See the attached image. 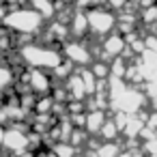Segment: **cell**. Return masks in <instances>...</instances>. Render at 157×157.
<instances>
[{
    "instance_id": "1",
    "label": "cell",
    "mask_w": 157,
    "mask_h": 157,
    "mask_svg": "<svg viewBox=\"0 0 157 157\" xmlns=\"http://www.w3.org/2000/svg\"><path fill=\"white\" fill-rule=\"evenodd\" d=\"M0 26H5L9 30H13L15 35H30V37H39L41 30L45 28V20L30 7H13L7 9V13L0 17Z\"/></svg>"
},
{
    "instance_id": "9",
    "label": "cell",
    "mask_w": 157,
    "mask_h": 157,
    "mask_svg": "<svg viewBox=\"0 0 157 157\" xmlns=\"http://www.w3.org/2000/svg\"><path fill=\"white\" fill-rule=\"evenodd\" d=\"M65 88H67V95L69 99H80V101H86V88H84V82H82V75L80 71H73L65 82Z\"/></svg>"
},
{
    "instance_id": "19",
    "label": "cell",
    "mask_w": 157,
    "mask_h": 157,
    "mask_svg": "<svg viewBox=\"0 0 157 157\" xmlns=\"http://www.w3.org/2000/svg\"><path fill=\"white\" fill-rule=\"evenodd\" d=\"M133 157H148V155H146L144 151H140V148H136V151H133Z\"/></svg>"
},
{
    "instance_id": "13",
    "label": "cell",
    "mask_w": 157,
    "mask_h": 157,
    "mask_svg": "<svg viewBox=\"0 0 157 157\" xmlns=\"http://www.w3.org/2000/svg\"><path fill=\"white\" fill-rule=\"evenodd\" d=\"M101 140H118V136H121V129L116 127V123H114V118H105V123L101 125V129H99V133H97Z\"/></svg>"
},
{
    "instance_id": "6",
    "label": "cell",
    "mask_w": 157,
    "mask_h": 157,
    "mask_svg": "<svg viewBox=\"0 0 157 157\" xmlns=\"http://www.w3.org/2000/svg\"><path fill=\"white\" fill-rule=\"evenodd\" d=\"M17 78H22L24 84H28L30 93H35L37 97H39V95L52 93V88H54V84H56V82L52 80V75L48 73V69L26 67V69H24V75H17Z\"/></svg>"
},
{
    "instance_id": "14",
    "label": "cell",
    "mask_w": 157,
    "mask_h": 157,
    "mask_svg": "<svg viewBox=\"0 0 157 157\" xmlns=\"http://www.w3.org/2000/svg\"><path fill=\"white\" fill-rule=\"evenodd\" d=\"M88 69L95 73V78H97V80H108V78H110V63H108V60L95 58V60L88 65Z\"/></svg>"
},
{
    "instance_id": "18",
    "label": "cell",
    "mask_w": 157,
    "mask_h": 157,
    "mask_svg": "<svg viewBox=\"0 0 157 157\" xmlns=\"http://www.w3.org/2000/svg\"><path fill=\"white\" fill-rule=\"evenodd\" d=\"M118 157H133V151H129V148H127V151H121Z\"/></svg>"
},
{
    "instance_id": "2",
    "label": "cell",
    "mask_w": 157,
    "mask_h": 157,
    "mask_svg": "<svg viewBox=\"0 0 157 157\" xmlns=\"http://www.w3.org/2000/svg\"><path fill=\"white\" fill-rule=\"evenodd\" d=\"M22 60L26 67H35V69H48L52 71L56 65H60L65 60L63 52L58 48H52L43 41H37V39H30L26 43H22L17 48Z\"/></svg>"
},
{
    "instance_id": "15",
    "label": "cell",
    "mask_w": 157,
    "mask_h": 157,
    "mask_svg": "<svg viewBox=\"0 0 157 157\" xmlns=\"http://www.w3.org/2000/svg\"><path fill=\"white\" fill-rule=\"evenodd\" d=\"M52 151L58 155V157H73L78 153V146H73L71 142H54Z\"/></svg>"
},
{
    "instance_id": "3",
    "label": "cell",
    "mask_w": 157,
    "mask_h": 157,
    "mask_svg": "<svg viewBox=\"0 0 157 157\" xmlns=\"http://www.w3.org/2000/svg\"><path fill=\"white\" fill-rule=\"evenodd\" d=\"M86 13V22H88V35L93 37H105L112 30H116V13L112 9H108L105 5L99 7H88L84 9Z\"/></svg>"
},
{
    "instance_id": "4",
    "label": "cell",
    "mask_w": 157,
    "mask_h": 157,
    "mask_svg": "<svg viewBox=\"0 0 157 157\" xmlns=\"http://www.w3.org/2000/svg\"><path fill=\"white\" fill-rule=\"evenodd\" d=\"M28 133H30V125H26V123H9V125H5V136H2L0 148L20 157L22 153L28 151Z\"/></svg>"
},
{
    "instance_id": "12",
    "label": "cell",
    "mask_w": 157,
    "mask_h": 157,
    "mask_svg": "<svg viewBox=\"0 0 157 157\" xmlns=\"http://www.w3.org/2000/svg\"><path fill=\"white\" fill-rule=\"evenodd\" d=\"M15 71L7 65V63H0V93L9 90L13 84H15Z\"/></svg>"
},
{
    "instance_id": "11",
    "label": "cell",
    "mask_w": 157,
    "mask_h": 157,
    "mask_svg": "<svg viewBox=\"0 0 157 157\" xmlns=\"http://www.w3.org/2000/svg\"><path fill=\"white\" fill-rule=\"evenodd\" d=\"M28 5H30L45 22L56 17V2H54V0H28Z\"/></svg>"
},
{
    "instance_id": "8",
    "label": "cell",
    "mask_w": 157,
    "mask_h": 157,
    "mask_svg": "<svg viewBox=\"0 0 157 157\" xmlns=\"http://www.w3.org/2000/svg\"><path fill=\"white\" fill-rule=\"evenodd\" d=\"M67 26H69V39H86L88 37V22H86L84 9H73L69 20H67Z\"/></svg>"
},
{
    "instance_id": "5",
    "label": "cell",
    "mask_w": 157,
    "mask_h": 157,
    "mask_svg": "<svg viewBox=\"0 0 157 157\" xmlns=\"http://www.w3.org/2000/svg\"><path fill=\"white\" fill-rule=\"evenodd\" d=\"M60 52H63V56H65L69 63H73L75 67H88V65L95 60V54H93V50L88 48V43H86L84 39H67V41L63 43Z\"/></svg>"
},
{
    "instance_id": "20",
    "label": "cell",
    "mask_w": 157,
    "mask_h": 157,
    "mask_svg": "<svg viewBox=\"0 0 157 157\" xmlns=\"http://www.w3.org/2000/svg\"><path fill=\"white\" fill-rule=\"evenodd\" d=\"M73 157H88V155H78V153H75V155H73Z\"/></svg>"
},
{
    "instance_id": "10",
    "label": "cell",
    "mask_w": 157,
    "mask_h": 157,
    "mask_svg": "<svg viewBox=\"0 0 157 157\" xmlns=\"http://www.w3.org/2000/svg\"><path fill=\"white\" fill-rule=\"evenodd\" d=\"M105 118H108V114H105V110H86V118H84V131L88 133V136H97L99 133V129H101V125L105 123Z\"/></svg>"
},
{
    "instance_id": "16",
    "label": "cell",
    "mask_w": 157,
    "mask_h": 157,
    "mask_svg": "<svg viewBox=\"0 0 157 157\" xmlns=\"http://www.w3.org/2000/svg\"><path fill=\"white\" fill-rule=\"evenodd\" d=\"M140 151H144L148 157H157V136L151 138V140H144L142 146H140Z\"/></svg>"
},
{
    "instance_id": "7",
    "label": "cell",
    "mask_w": 157,
    "mask_h": 157,
    "mask_svg": "<svg viewBox=\"0 0 157 157\" xmlns=\"http://www.w3.org/2000/svg\"><path fill=\"white\" fill-rule=\"evenodd\" d=\"M127 50V41H125V35H121L118 30H112L110 35L101 37L99 41V52H97V58L101 60H112V58H118L123 56Z\"/></svg>"
},
{
    "instance_id": "17",
    "label": "cell",
    "mask_w": 157,
    "mask_h": 157,
    "mask_svg": "<svg viewBox=\"0 0 157 157\" xmlns=\"http://www.w3.org/2000/svg\"><path fill=\"white\" fill-rule=\"evenodd\" d=\"M5 5H7V9H13V7H24V5H28V0H5Z\"/></svg>"
}]
</instances>
